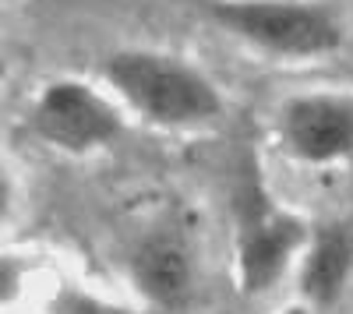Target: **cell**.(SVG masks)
<instances>
[{
  "instance_id": "1",
  "label": "cell",
  "mask_w": 353,
  "mask_h": 314,
  "mask_svg": "<svg viewBox=\"0 0 353 314\" xmlns=\"http://www.w3.org/2000/svg\"><path fill=\"white\" fill-rule=\"evenodd\" d=\"M106 85L159 127H198L219 117V92L184 61L152 50H121L103 64Z\"/></svg>"
},
{
  "instance_id": "2",
  "label": "cell",
  "mask_w": 353,
  "mask_h": 314,
  "mask_svg": "<svg viewBox=\"0 0 353 314\" xmlns=\"http://www.w3.org/2000/svg\"><path fill=\"white\" fill-rule=\"evenodd\" d=\"M223 28L279 56H318L339 46V25L311 4L290 0H223L212 4Z\"/></svg>"
},
{
  "instance_id": "3",
  "label": "cell",
  "mask_w": 353,
  "mask_h": 314,
  "mask_svg": "<svg viewBox=\"0 0 353 314\" xmlns=\"http://www.w3.org/2000/svg\"><path fill=\"white\" fill-rule=\"evenodd\" d=\"M32 127L53 149L92 152L121 134L117 109L81 81H53L32 106Z\"/></svg>"
},
{
  "instance_id": "4",
  "label": "cell",
  "mask_w": 353,
  "mask_h": 314,
  "mask_svg": "<svg viewBox=\"0 0 353 314\" xmlns=\"http://www.w3.org/2000/svg\"><path fill=\"white\" fill-rule=\"evenodd\" d=\"M279 131L286 149L304 163H332L353 156V99L297 96L290 99Z\"/></svg>"
},
{
  "instance_id": "5",
  "label": "cell",
  "mask_w": 353,
  "mask_h": 314,
  "mask_svg": "<svg viewBox=\"0 0 353 314\" xmlns=\"http://www.w3.org/2000/svg\"><path fill=\"white\" fill-rule=\"evenodd\" d=\"M301 244H304V226L297 219L272 212L265 202L251 198L241 219V254H237L244 293L272 290V282L283 275L290 254Z\"/></svg>"
},
{
  "instance_id": "6",
  "label": "cell",
  "mask_w": 353,
  "mask_h": 314,
  "mask_svg": "<svg viewBox=\"0 0 353 314\" xmlns=\"http://www.w3.org/2000/svg\"><path fill=\"white\" fill-rule=\"evenodd\" d=\"M131 275L138 282V290L156 300V304H181L188 286H191V262L184 244L170 237V233H156L149 237L131 262Z\"/></svg>"
},
{
  "instance_id": "7",
  "label": "cell",
  "mask_w": 353,
  "mask_h": 314,
  "mask_svg": "<svg viewBox=\"0 0 353 314\" xmlns=\"http://www.w3.org/2000/svg\"><path fill=\"white\" fill-rule=\"evenodd\" d=\"M353 269V244L343 230H325L311 244V254L301 272V293L311 304H332Z\"/></svg>"
},
{
  "instance_id": "8",
  "label": "cell",
  "mask_w": 353,
  "mask_h": 314,
  "mask_svg": "<svg viewBox=\"0 0 353 314\" xmlns=\"http://www.w3.org/2000/svg\"><path fill=\"white\" fill-rule=\"evenodd\" d=\"M8 209H11V184L4 177V169H0V219L8 216Z\"/></svg>"
},
{
  "instance_id": "9",
  "label": "cell",
  "mask_w": 353,
  "mask_h": 314,
  "mask_svg": "<svg viewBox=\"0 0 353 314\" xmlns=\"http://www.w3.org/2000/svg\"><path fill=\"white\" fill-rule=\"evenodd\" d=\"M8 74V64H4V53H0V78H4Z\"/></svg>"
},
{
  "instance_id": "10",
  "label": "cell",
  "mask_w": 353,
  "mask_h": 314,
  "mask_svg": "<svg viewBox=\"0 0 353 314\" xmlns=\"http://www.w3.org/2000/svg\"><path fill=\"white\" fill-rule=\"evenodd\" d=\"M286 314H307V311H304V307H290Z\"/></svg>"
}]
</instances>
